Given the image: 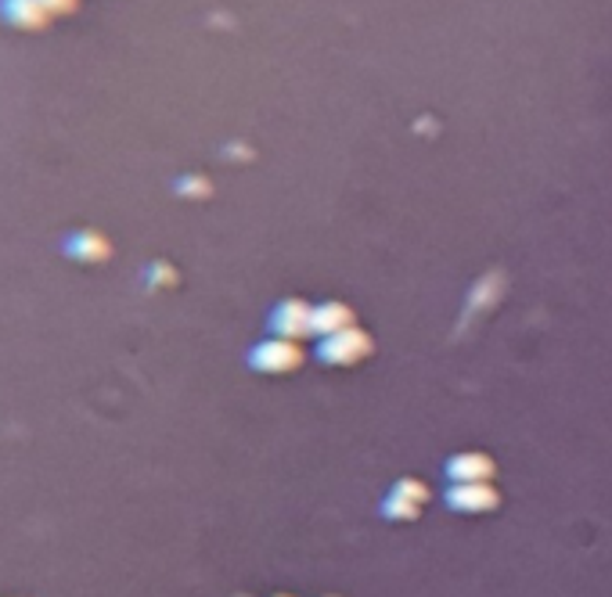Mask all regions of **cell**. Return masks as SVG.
I'll return each instance as SVG.
<instances>
[{
    "mask_svg": "<svg viewBox=\"0 0 612 597\" xmlns=\"http://www.w3.org/2000/svg\"><path fill=\"white\" fill-rule=\"evenodd\" d=\"M0 19L15 30H44L51 15L44 11L40 0H0Z\"/></svg>",
    "mask_w": 612,
    "mask_h": 597,
    "instance_id": "8992f818",
    "label": "cell"
},
{
    "mask_svg": "<svg viewBox=\"0 0 612 597\" xmlns=\"http://www.w3.org/2000/svg\"><path fill=\"white\" fill-rule=\"evenodd\" d=\"M40 4H44V11H47V15H66V11H72V8H76V0H40Z\"/></svg>",
    "mask_w": 612,
    "mask_h": 597,
    "instance_id": "8fae6325",
    "label": "cell"
},
{
    "mask_svg": "<svg viewBox=\"0 0 612 597\" xmlns=\"http://www.w3.org/2000/svg\"><path fill=\"white\" fill-rule=\"evenodd\" d=\"M271 331L278 335V339H310L314 335V306L303 303V298H285V303L274 306L271 314Z\"/></svg>",
    "mask_w": 612,
    "mask_h": 597,
    "instance_id": "3957f363",
    "label": "cell"
},
{
    "mask_svg": "<svg viewBox=\"0 0 612 597\" xmlns=\"http://www.w3.org/2000/svg\"><path fill=\"white\" fill-rule=\"evenodd\" d=\"M249 364L256 371H263V375H289V371H296L303 364V350L299 342L292 339H263L256 342L249 350Z\"/></svg>",
    "mask_w": 612,
    "mask_h": 597,
    "instance_id": "7a4b0ae2",
    "label": "cell"
},
{
    "mask_svg": "<svg viewBox=\"0 0 612 597\" xmlns=\"http://www.w3.org/2000/svg\"><path fill=\"white\" fill-rule=\"evenodd\" d=\"M367 353H372V335L361 331L357 325L346 331L325 335V339L317 342V360H321V364H332V367L361 364Z\"/></svg>",
    "mask_w": 612,
    "mask_h": 597,
    "instance_id": "6da1fadb",
    "label": "cell"
},
{
    "mask_svg": "<svg viewBox=\"0 0 612 597\" xmlns=\"http://www.w3.org/2000/svg\"><path fill=\"white\" fill-rule=\"evenodd\" d=\"M353 328V309L346 303H321L314 306V335H336V331H346Z\"/></svg>",
    "mask_w": 612,
    "mask_h": 597,
    "instance_id": "ba28073f",
    "label": "cell"
},
{
    "mask_svg": "<svg viewBox=\"0 0 612 597\" xmlns=\"http://www.w3.org/2000/svg\"><path fill=\"white\" fill-rule=\"evenodd\" d=\"M393 493L403 496V501H414V504H425L428 501V490H425L422 479H400L397 487H393Z\"/></svg>",
    "mask_w": 612,
    "mask_h": 597,
    "instance_id": "30bf717a",
    "label": "cell"
},
{
    "mask_svg": "<svg viewBox=\"0 0 612 597\" xmlns=\"http://www.w3.org/2000/svg\"><path fill=\"white\" fill-rule=\"evenodd\" d=\"M274 597H289V594H274Z\"/></svg>",
    "mask_w": 612,
    "mask_h": 597,
    "instance_id": "7c38bea8",
    "label": "cell"
},
{
    "mask_svg": "<svg viewBox=\"0 0 612 597\" xmlns=\"http://www.w3.org/2000/svg\"><path fill=\"white\" fill-rule=\"evenodd\" d=\"M66 253L69 259H76V264H102L108 259V242L102 238L97 231H72L66 238Z\"/></svg>",
    "mask_w": 612,
    "mask_h": 597,
    "instance_id": "52a82bcc",
    "label": "cell"
},
{
    "mask_svg": "<svg viewBox=\"0 0 612 597\" xmlns=\"http://www.w3.org/2000/svg\"><path fill=\"white\" fill-rule=\"evenodd\" d=\"M447 504L461 515H483L494 512L501 496L490 482H455V487H447Z\"/></svg>",
    "mask_w": 612,
    "mask_h": 597,
    "instance_id": "277c9868",
    "label": "cell"
},
{
    "mask_svg": "<svg viewBox=\"0 0 612 597\" xmlns=\"http://www.w3.org/2000/svg\"><path fill=\"white\" fill-rule=\"evenodd\" d=\"M382 515H386V518H393V522H414V518L422 515V504L403 501V496L389 493L386 501H382Z\"/></svg>",
    "mask_w": 612,
    "mask_h": 597,
    "instance_id": "9c48e42d",
    "label": "cell"
},
{
    "mask_svg": "<svg viewBox=\"0 0 612 597\" xmlns=\"http://www.w3.org/2000/svg\"><path fill=\"white\" fill-rule=\"evenodd\" d=\"M494 461H490L486 454L480 450H469V454H455L447 461V479L450 482H490L494 479Z\"/></svg>",
    "mask_w": 612,
    "mask_h": 597,
    "instance_id": "5b68a950",
    "label": "cell"
}]
</instances>
